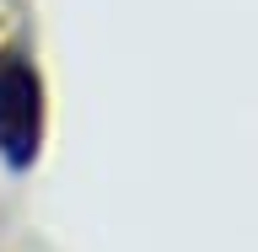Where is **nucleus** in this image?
Masks as SVG:
<instances>
[{"mask_svg":"<svg viewBox=\"0 0 258 252\" xmlns=\"http://www.w3.org/2000/svg\"><path fill=\"white\" fill-rule=\"evenodd\" d=\"M38 134H43V97L27 64H6L0 70V156L11 166H27L38 156Z\"/></svg>","mask_w":258,"mask_h":252,"instance_id":"1","label":"nucleus"}]
</instances>
